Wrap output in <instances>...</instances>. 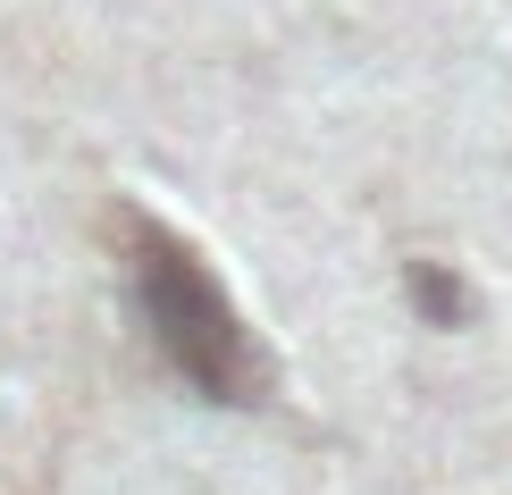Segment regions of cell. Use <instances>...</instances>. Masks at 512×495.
<instances>
[{"mask_svg":"<svg viewBox=\"0 0 512 495\" xmlns=\"http://www.w3.org/2000/svg\"><path fill=\"white\" fill-rule=\"evenodd\" d=\"M126 277H135V303L152 319V344L168 353V370L185 386H202L210 403H261L269 395L261 344H252L227 286L202 269V252L185 235H168L160 219H126Z\"/></svg>","mask_w":512,"mask_h":495,"instance_id":"cell-1","label":"cell"}]
</instances>
